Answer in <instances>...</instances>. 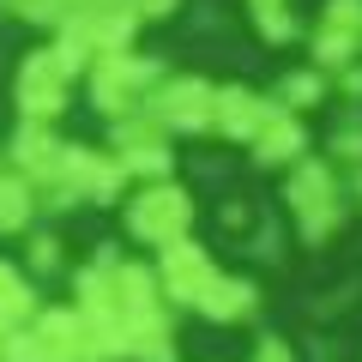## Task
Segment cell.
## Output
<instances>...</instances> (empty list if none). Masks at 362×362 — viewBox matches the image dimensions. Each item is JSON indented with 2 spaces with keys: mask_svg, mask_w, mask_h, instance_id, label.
<instances>
[{
  "mask_svg": "<svg viewBox=\"0 0 362 362\" xmlns=\"http://www.w3.org/2000/svg\"><path fill=\"white\" fill-rule=\"evenodd\" d=\"M284 206H290V223H296L302 242L338 235L350 206H344V181H338L332 157H302L296 169H284Z\"/></svg>",
  "mask_w": 362,
  "mask_h": 362,
  "instance_id": "6da1fadb",
  "label": "cell"
},
{
  "mask_svg": "<svg viewBox=\"0 0 362 362\" xmlns=\"http://www.w3.org/2000/svg\"><path fill=\"white\" fill-rule=\"evenodd\" d=\"M157 85H163V61H157V54H133V49L103 54V61H90V73H85L90 109H97L109 127L127 121V115H139Z\"/></svg>",
  "mask_w": 362,
  "mask_h": 362,
  "instance_id": "7a4b0ae2",
  "label": "cell"
},
{
  "mask_svg": "<svg viewBox=\"0 0 362 362\" xmlns=\"http://www.w3.org/2000/svg\"><path fill=\"white\" fill-rule=\"evenodd\" d=\"M78 66L66 61L61 42H42L18 61V78H13V103H18V121H37V127H54V115L66 109V90H73Z\"/></svg>",
  "mask_w": 362,
  "mask_h": 362,
  "instance_id": "3957f363",
  "label": "cell"
},
{
  "mask_svg": "<svg viewBox=\"0 0 362 362\" xmlns=\"http://www.w3.org/2000/svg\"><path fill=\"white\" fill-rule=\"evenodd\" d=\"M121 223H127L133 242L169 247V242H181V235H194V194L175 187V181H145V187H133V194H127Z\"/></svg>",
  "mask_w": 362,
  "mask_h": 362,
  "instance_id": "277c9868",
  "label": "cell"
},
{
  "mask_svg": "<svg viewBox=\"0 0 362 362\" xmlns=\"http://www.w3.org/2000/svg\"><path fill=\"white\" fill-rule=\"evenodd\" d=\"M49 187H66V194L85 206V199H97V206H115L121 194H127V169L115 163V151H97V145H78V139H66L61 145V169H54V181Z\"/></svg>",
  "mask_w": 362,
  "mask_h": 362,
  "instance_id": "5b68a950",
  "label": "cell"
},
{
  "mask_svg": "<svg viewBox=\"0 0 362 362\" xmlns=\"http://www.w3.org/2000/svg\"><path fill=\"white\" fill-rule=\"evenodd\" d=\"M211 97H218V85H211V78L163 73V85L145 97L139 115H151L163 133H211Z\"/></svg>",
  "mask_w": 362,
  "mask_h": 362,
  "instance_id": "8992f818",
  "label": "cell"
},
{
  "mask_svg": "<svg viewBox=\"0 0 362 362\" xmlns=\"http://www.w3.org/2000/svg\"><path fill=\"white\" fill-rule=\"evenodd\" d=\"M308 49L326 78L344 73L350 61H362V0H326L314 30H308Z\"/></svg>",
  "mask_w": 362,
  "mask_h": 362,
  "instance_id": "52a82bcc",
  "label": "cell"
},
{
  "mask_svg": "<svg viewBox=\"0 0 362 362\" xmlns=\"http://www.w3.org/2000/svg\"><path fill=\"white\" fill-rule=\"evenodd\" d=\"M218 278V259H211L206 242H194V235H181V242L157 247V284H163L169 302H181V308H194L199 290Z\"/></svg>",
  "mask_w": 362,
  "mask_h": 362,
  "instance_id": "ba28073f",
  "label": "cell"
},
{
  "mask_svg": "<svg viewBox=\"0 0 362 362\" xmlns=\"http://www.w3.org/2000/svg\"><path fill=\"white\" fill-rule=\"evenodd\" d=\"M272 115H278V103L254 85H218V97H211V133H223L230 145H254Z\"/></svg>",
  "mask_w": 362,
  "mask_h": 362,
  "instance_id": "9c48e42d",
  "label": "cell"
},
{
  "mask_svg": "<svg viewBox=\"0 0 362 362\" xmlns=\"http://www.w3.org/2000/svg\"><path fill=\"white\" fill-rule=\"evenodd\" d=\"M61 133L54 127H37V121H18V133L6 139V169L13 175H25L30 187H49L54 169H61Z\"/></svg>",
  "mask_w": 362,
  "mask_h": 362,
  "instance_id": "30bf717a",
  "label": "cell"
},
{
  "mask_svg": "<svg viewBox=\"0 0 362 362\" xmlns=\"http://www.w3.org/2000/svg\"><path fill=\"white\" fill-rule=\"evenodd\" d=\"M30 332L42 344V362H90V338H85L78 308H37Z\"/></svg>",
  "mask_w": 362,
  "mask_h": 362,
  "instance_id": "8fae6325",
  "label": "cell"
},
{
  "mask_svg": "<svg viewBox=\"0 0 362 362\" xmlns=\"http://www.w3.org/2000/svg\"><path fill=\"white\" fill-rule=\"evenodd\" d=\"M247 151H254V163H266V169H296L302 157H308V127H302V115L278 109V115L259 127V139L247 145Z\"/></svg>",
  "mask_w": 362,
  "mask_h": 362,
  "instance_id": "7c38bea8",
  "label": "cell"
},
{
  "mask_svg": "<svg viewBox=\"0 0 362 362\" xmlns=\"http://www.w3.org/2000/svg\"><path fill=\"white\" fill-rule=\"evenodd\" d=\"M254 308H259V284H254V278H230V272H218V278L199 290V302H194L199 320H218V326L247 320Z\"/></svg>",
  "mask_w": 362,
  "mask_h": 362,
  "instance_id": "4fadbf2b",
  "label": "cell"
},
{
  "mask_svg": "<svg viewBox=\"0 0 362 362\" xmlns=\"http://www.w3.org/2000/svg\"><path fill=\"white\" fill-rule=\"evenodd\" d=\"M30 320H37V290H30V278L13 259H0V332L30 326Z\"/></svg>",
  "mask_w": 362,
  "mask_h": 362,
  "instance_id": "5bb4252c",
  "label": "cell"
},
{
  "mask_svg": "<svg viewBox=\"0 0 362 362\" xmlns=\"http://www.w3.org/2000/svg\"><path fill=\"white\" fill-rule=\"evenodd\" d=\"M326 85H332V78H326L320 66H290V73L278 78V90H272V103L290 109V115H302V109H320L326 103Z\"/></svg>",
  "mask_w": 362,
  "mask_h": 362,
  "instance_id": "9a60e30c",
  "label": "cell"
},
{
  "mask_svg": "<svg viewBox=\"0 0 362 362\" xmlns=\"http://www.w3.org/2000/svg\"><path fill=\"white\" fill-rule=\"evenodd\" d=\"M37 218V187L13 169H0V235H25Z\"/></svg>",
  "mask_w": 362,
  "mask_h": 362,
  "instance_id": "2e32d148",
  "label": "cell"
},
{
  "mask_svg": "<svg viewBox=\"0 0 362 362\" xmlns=\"http://www.w3.org/2000/svg\"><path fill=\"white\" fill-rule=\"evenodd\" d=\"M326 151L338 157V169H362V109H344V115H338Z\"/></svg>",
  "mask_w": 362,
  "mask_h": 362,
  "instance_id": "e0dca14e",
  "label": "cell"
},
{
  "mask_svg": "<svg viewBox=\"0 0 362 362\" xmlns=\"http://www.w3.org/2000/svg\"><path fill=\"white\" fill-rule=\"evenodd\" d=\"M78 0H6V13H18L25 25H42V30H61L73 18Z\"/></svg>",
  "mask_w": 362,
  "mask_h": 362,
  "instance_id": "ac0fdd59",
  "label": "cell"
},
{
  "mask_svg": "<svg viewBox=\"0 0 362 362\" xmlns=\"http://www.w3.org/2000/svg\"><path fill=\"white\" fill-rule=\"evenodd\" d=\"M25 272H61V235H25Z\"/></svg>",
  "mask_w": 362,
  "mask_h": 362,
  "instance_id": "d6986e66",
  "label": "cell"
},
{
  "mask_svg": "<svg viewBox=\"0 0 362 362\" xmlns=\"http://www.w3.org/2000/svg\"><path fill=\"white\" fill-rule=\"evenodd\" d=\"M181 0H127V13L139 18V25H163V18H175Z\"/></svg>",
  "mask_w": 362,
  "mask_h": 362,
  "instance_id": "ffe728a7",
  "label": "cell"
},
{
  "mask_svg": "<svg viewBox=\"0 0 362 362\" xmlns=\"http://www.w3.org/2000/svg\"><path fill=\"white\" fill-rule=\"evenodd\" d=\"M133 362H181V356H175V338H169V332H163V338H145V344L133 350Z\"/></svg>",
  "mask_w": 362,
  "mask_h": 362,
  "instance_id": "44dd1931",
  "label": "cell"
},
{
  "mask_svg": "<svg viewBox=\"0 0 362 362\" xmlns=\"http://www.w3.org/2000/svg\"><path fill=\"white\" fill-rule=\"evenodd\" d=\"M247 362H296V350H290L284 338H272V332H266V338L254 344V356H247Z\"/></svg>",
  "mask_w": 362,
  "mask_h": 362,
  "instance_id": "7402d4cb",
  "label": "cell"
},
{
  "mask_svg": "<svg viewBox=\"0 0 362 362\" xmlns=\"http://www.w3.org/2000/svg\"><path fill=\"white\" fill-rule=\"evenodd\" d=\"M332 78H338V90L350 97V109H362V61H350L344 73H332Z\"/></svg>",
  "mask_w": 362,
  "mask_h": 362,
  "instance_id": "603a6c76",
  "label": "cell"
},
{
  "mask_svg": "<svg viewBox=\"0 0 362 362\" xmlns=\"http://www.w3.org/2000/svg\"><path fill=\"white\" fill-rule=\"evenodd\" d=\"M338 181H344V206L362 199V169H338Z\"/></svg>",
  "mask_w": 362,
  "mask_h": 362,
  "instance_id": "cb8c5ba5",
  "label": "cell"
},
{
  "mask_svg": "<svg viewBox=\"0 0 362 362\" xmlns=\"http://www.w3.org/2000/svg\"><path fill=\"white\" fill-rule=\"evenodd\" d=\"M247 6H254V13H272V6H290V0H247Z\"/></svg>",
  "mask_w": 362,
  "mask_h": 362,
  "instance_id": "d4e9b609",
  "label": "cell"
}]
</instances>
